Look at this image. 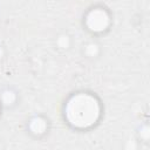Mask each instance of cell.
<instances>
[{
    "label": "cell",
    "mask_w": 150,
    "mask_h": 150,
    "mask_svg": "<svg viewBox=\"0 0 150 150\" xmlns=\"http://www.w3.org/2000/svg\"><path fill=\"white\" fill-rule=\"evenodd\" d=\"M111 18L109 12L102 6H95L90 8L84 15L86 28L94 34H102L109 29Z\"/></svg>",
    "instance_id": "obj_2"
},
{
    "label": "cell",
    "mask_w": 150,
    "mask_h": 150,
    "mask_svg": "<svg viewBox=\"0 0 150 150\" xmlns=\"http://www.w3.org/2000/svg\"><path fill=\"white\" fill-rule=\"evenodd\" d=\"M48 130V121L42 116H34L29 120L28 123V131L35 136L41 137L43 136Z\"/></svg>",
    "instance_id": "obj_3"
},
{
    "label": "cell",
    "mask_w": 150,
    "mask_h": 150,
    "mask_svg": "<svg viewBox=\"0 0 150 150\" xmlns=\"http://www.w3.org/2000/svg\"><path fill=\"white\" fill-rule=\"evenodd\" d=\"M0 101L1 104L6 107H11L16 102V94L12 89H5L0 95Z\"/></svg>",
    "instance_id": "obj_4"
},
{
    "label": "cell",
    "mask_w": 150,
    "mask_h": 150,
    "mask_svg": "<svg viewBox=\"0 0 150 150\" xmlns=\"http://www.w3.org/2000/svg\"><path fill=\"white\" fill-rule=\"evenodd\" d=\"M102 115L100 100L91 93L77 91L68 97L63 107V117L67 124L79 131L94 128Z\"/></svg>",
    "instance_id": "obj_1"
}]
</instances>
